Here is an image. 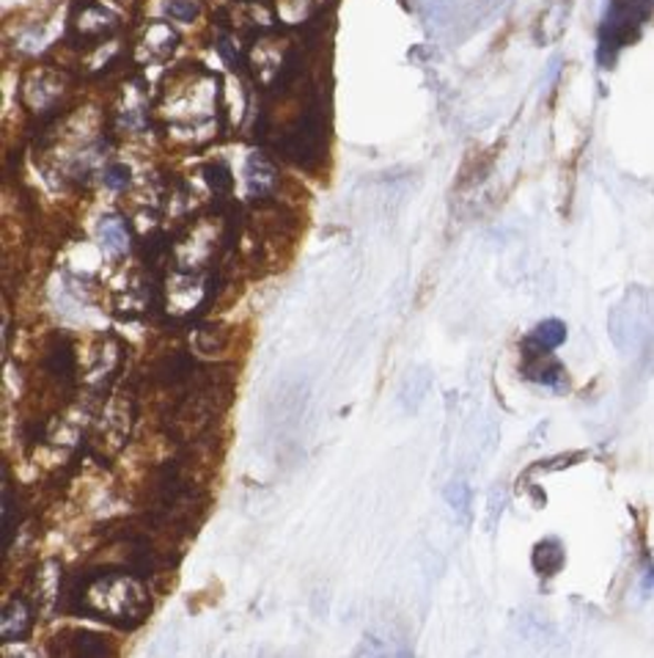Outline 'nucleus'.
<instances>
[{"label":"nucleus","mask_w":654,"mask_h":658,"mask_svg":"<svg viewBox=\"0 0 654 658\" xmlns=\"http://www.w3.org/2000/svg\"><path fill=\"white\" fill-rule=\"evenodd\" d=\"M446 498L448 504H451L454 515H457L463 524H468L470 521V487L465 480H454L451 485L446 487Z\"/></svg>","instance_id":"nucleus-19"},{"label":"nucleus","mask_w":654,"mask_h":658,"mask_svg":"<svg viewBox=\"0 0 654 658\" xmlns=\"http://www.w3.org/2000/svg\"><path fill=\"white\" fill-rule=\"evenodd\" d=\"M193 345H196V350L201 356H207V359H220V356L229 350L231 339H229V331H226L224 326H218V322H212V326H201L196 331V339H193Z\"/></svg>","instance_id":"nucleus-13"},{"label":"nucleus","mask_w":654,"mask_h":658,"mask_svg":"<svg viewBox=\"0 0 654 658\" xmlns=\"http://www.w3.org/2000/svg\"><path fill=\"white\" fill-rule=\"evenodd\" d=\"M135 422V394L133 391H116L107 397V402L102 405L100 419H96L94 430V452L100 457L116 455L124 444L127 435L133 430Z\"/></svg>","instance_id":"nucleus-4"},{"label":"nucleus","mask_w":654,"mask_h":658,"mask_svg":"<svg viewBox=\"0 0 654 658\" xmlns=\"http://www.w3.org/2000/svg\"><path fill=\"white\" fill-rule=\"evenodd\" d=\"M567 339V328L564 322L559 320H544L542 326H537V331L531 333V337L526 339V345L522 348H531V350H542V353H553L556 348H559L561 342Z\"/></svg>","instance_id":"nucleus-18"},{"label":"nucleus","mask_w":654,"mask_h":658,"mask_svg":"<svg viewBox=\"0 0 654 658\" xmlns=\"http://www.w3.org/2000/svg\"><path fill=\"white\" fill-rule=\"evenodd\" d=\"M37 604L33 598H28L25 593H17L6 600L3 606V626H0V634H3V642H17V639H25L31 634L33 620H37Z\"/></svg>","instance_id":"nucleus-10"},{"label":"nucleus","mask_w":654,"mask_h":658,"mask_svg":"<svg viewBox=\"0 0 654 658\" xmlns=\"http://www.w3.org/2000/svg\"><path fill=\"white\" fill-rule=\"evenodd\" d=\"M53 658H118V645L113 639L91 631H61L55 634Z\"/></svg>","instance_id":"nucleus-8"},{"label":"nucleus","mask_w":654,"mask_h":658,"mask_svg":"<svg viewBox=\"0 0 654 658\" xmlns=\"http://www.w3.org/2000/svg\"><path fill=\"white\" fill-rule=\"evenodd\" d=\"M278 191V168L264 152H256L248 161V193L256 202H270Z\"/></svg>","instance_id":"nucleus-11"},{"label":"nucleus","mask_w":654,"mask_h":658,"mask_svg":"<svg viewBox=\"0 0 654 658\" xmlns=\"http://www.w3.org/2000/svg\"><path fill=\"white\" fill-rule=\"evenodd\" d=\"M165 14H168L170 20L193 22L198 17V6L193 3V0H168V3H165Z\"/></svg>","instance_id":"nucleus-21"},{"label":"nucleus","mask_w":654,"mask_h":658,"mask_svg":"<svg viewBox=\"0 0 654 658\" xmlns=\"http://www.w3.org/2000/svg\"><path fill=\"white\" fill-rule=\"evenodd\" d=\"M42 372L50 383L55 385V391H72L77 389L81 380V361H77V348L66 333H53L50 342L42 350Z\"/></svg>","instance_id":"nucleus-7"},{"label":"nucleus","mask_w":654,"mask_h":658,"mask_svg":"<svg viewBox=\"0 0 654 658\" xmlns=\"http://www.w3.org/2000/svg\"><path fill=\"white\" fill-rule=\"evenodd\" d=\"M20 498H17V491L11 487L9 474H3V552H11V543H14L17 526H20Z\"/></svg>","instance_id":"nucleus-15"},{"label":"nucleus","mask_w":654,"mask_h":658,"mask_svg":"<svg viewBox=\"0 0 654 658\" xmlns=\"http://www.w3.org/2000/svg\"><path fill=\"white\" fill-rule=\"evenodd\" d=\"M96 235H100L102 248H107L116 257H124L129 251V246H133V232H129V224L124 215H107V218H102Z\"/></svg>","instance_id":"nucleus-12"},{"label":"nucleus","mask_w":654,"mask_h":658,"mask_svg":"<svg viewBox=\"0 0 654 658\" xmlns=\"http://www.w3.org/2000/svg\"><path fill=\"white\" fill-rule=\"evenodd\" d=\"M160 107L168 138H174L176 144H207L215 135L220 111L215 78L204 70L179 72L165 89Z\"/></svg>","instance_id":"nucleus-2"},{"label":"nucleus","mask_w":654,"mask_h":658,"mask_svg":"<svg viewBox=\"0 0 654 658\" xmlns=\"http://www.w3.org/2000/svg\"><path fill=\"white\" fill-rule=\"evenodd\" d=\"M352 658H413V650L405 648L402 642H394V639H383L372 634V637H366L357 645Z\"/></svg>","instance_id":"nucleus-17"},{"label":"nucleus","mask_w":654,"mask_h":658,"mask_svg":"<svg viewBox=\"0 0 654 658\" xmlns=\"http://www.w3.org/2000/svg\"><path fill=\"white\" fill-rule=\"evenodd\" d=\"M201 177L204 183H207L209 193H212V202H226V198L231 196V191H235V174H231V168L226 166L224 161L207 163Z\"/></svg>","instance_id":"nucleus-14"},{"label":"nucleus","mask_w":654,"mask_h":658,"mask_svg":"<svg viewBox=\"0 0 654 658\" xmlns=\"http://www.w3.org/2000/svg\"><path fill=\"white\" fill-rule=\"evenodd\" d=\"M122 28V14L102 0H77L70 11V37L81 48L107 42Z\"/></svg>","instance_id":"nucleus-5"},{"label":"nucleus","mask_w":654,"mask_h":658,"mask_svg":"<svg viewBox=\"0 0 654 658\" xmlns=\"http://www.w3.org/2000/svg\"><path fill=\"white\" fill-rule=\"evenodd\" d=\"M650 0H616L602 25V59L616 55L624 44L639 37L641 25L650 17Z\"/></svg>","instance_id":"nucleus-6"},{"label":"nucleus","mask_w":654,"mask_h":658,"mask_svg":"<svg viewBox=\"0 0 654 658\" xmlns=\"http://www.w3.org/2000/svg\"><path fill=\"white\" fill-rule=\"evenodd\" d=\"M533 570L539 573V576H556V573L561 570L567 563V554L564 548H561L559 541H542L537 548H533Z\"/></svg>","instance_id":"nucleus-16"},{"label":"nucleus","mask_w":654,"mask_h":658,"mask_svg":"<svg viewBox=\"0 0 654 658\" xmlns=\"http://www.w3.org/2000/svg\"><path fill=\"white\" fill-rule=\"evenodd\" d=\"M102 183L111 191H129V185H133V172H129V166H124V163H107V166L102 168Z\"/></svg>","instance_id":"nucleus-20"},{"label":"nucleus","mask_w":654,"mask_h":658,"mask_svg":"<svg viewBox=\"0 0 654 658\" xmlns=\"http://www.w3.org/2000/svg\"><path fill=\"white\" fill-rule=\"evenodd\" d=\"M179 44V33L174 31L165 22H152L144 31L138 33V42H135V53H138L141 61L146 64H160V61L168 59L170 53Z\"/></svg>","instance_id":"nucleus-9"},{"label":"nucleus","mask_w":654,"mask_h":658,"mask_svg":"<svg viewBox=\"0 0 654 658\" xmlns=\"http://www.w3.org/2000/svg\"><path fill=\"white\" fill-rule=\"evenodd\" d=\"M61 609L96 617L122 631H135L149 617L152 600L149 589L135 573L102 567V570H83L75 584H66Z\"/></svg>","instance_id":"nucleus-1"},{"label":"nucleus","mask_w":654,"mask_h":658,"mask_svg":"<svg viewBox=\"0 0 654 658\" xmlns=\"http://www.w3.org/2000/svg\"><path fill=\"white\" fill-rule=\"evenodd\" d=\"M20 96L33 116L48 122V119L59 116L61 105L70 96V78H66V72L53 70V66H39V70H31L22 78Z\"/></svg>","instance_id":"nucleus-3"}]
</instances>
